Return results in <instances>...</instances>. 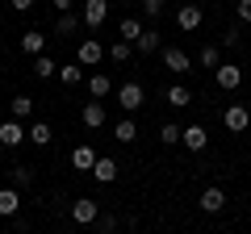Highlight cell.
Here are the masks:
<instances>
[{"label": "cell", "mask_w": 251, "mask_h": 234, "mask_svg": "<svg viewBox=\"0 0 251 234\" xmlns=\"http://www.w3.org/2000/svg\"><path fill=\"white\" fill-rule=\"evenodd\" d=\"M113 96H117V105H122L126 113H134V109H143L147 92H143V84H138V80H126L122 88H113Z\"/></svg>", "instance_id": "cell-1"}, {"label": "cell", "mask_w": 251, "mask_h": 234, "mask_svg": "<svg viewBox=\"0 0 251 234\" xmlns=\"http://www.w3.org/2000/svg\"><path fill=\"white\" fill-rule=\"evenodd\" d=\"M97 217H100V201H92V197L72 201V222L75 226H97Z\"/></svg>", "instance_id": "cell-2"}, {"label": "cell", "mask_w": 251, "mask_h": 234, "mask_svg": "<svg viewBox=\"0 0 251 234\" xmlns=\"http://www.w3.org/2000/svg\"><path fill=\"white\" fill-rule=\"evenodd\" d=\"M21 142H29V134H25V121H17V117H9V121H0V146H9V151H17Z\"/></svg>", "instance_id": "cell-3"}, {"label": "cell", "mask_w": 251, "mask_h": 234, "mask_svg": "<svg viewBox=\"0 0 251 234\" xmlns=\"http://www.w3.org/2000/svg\"><path fill=\"white\" fill-rule=\"evenodd\" d=\"M222 126L230 130V134H243V130L251 126V109L247 105H226L222 109Z\"/></svg>", "instance_id": "cell-4"}, {"label": "cell", "mask_w": 251, "mask_h": 234, "mask_svg": "<svg viewBox=\"0 0 251 234\" xmlns=\"http://www.w3.org/2000/svg\"><path fill=\"white\" fill-rule=\"evenodd\" d=\"M214 84H218L222 92H234V88L243 84V67H239V63H218V67H214Z\"/></svg>", "instance_id": "cell-5"}, {"label": "cell", "mask_w": 251, "mask_h": 234, "mask_svg": "<svg viewBox=\"0 0 251 234\" xmlns=\"http://www.w3.org/2000/svg\"><path fill=\"white\" fill-rule=\"evenodd\" d=\"M109 4H113V0H84L80 21H84L88 29H100V25H105V17H109Z\"/></svg>", "instance_id": "cell-6"}, {"label": "cell", "mask_w": 251, "mask_h": 234, "mask_svg": "<svg viewBox=\"0 0 251 234\" xmlns=\"http://www.w3.org/2000/svg\"><path fill=\"white\" fill-rule=\"evenodd\" d=\"M100 59H105V46H100L97 38H84V42L75 46V63L80 67H97Z\"/></svg>", "instance_id": "cell-7"}, {"label": "cell", "mask_w": 251, "mask_h": 234, "mask_svg": "<svg viewBox=\"0 0 251 234\" xmlns=\"http://www.w3.org/2000/svg\"><path fill=\"white\" fill-rule=\"evenodd\" d=\"M159 63L168 67V71H176V75L180 71H193V59H188L180 46H163V50H159Z\"/></svg>", "instance_id": "cell-8"}, {"label": "cell", "mask_w": 251, "mask_h": 234, "mask_svg": "<svg viewBox=\"0 0 251 234\" xmlns=\"http://www.w3.org/2000/svg\"><path fill=\"white\" fill-rule=\"evenodd\" d=\"M201 21H205V9H201V4H180V9H176V25L184 29V34L201 29Z\"/></svg>", "instance_id": "cell-9"}, {"label": "cell", "mask_w": 251, "mask_h": 234, "mask_svg": "<svg viewBox=\"0 0 251 234\" xmlns=\"http://www.w3.org/2000/svg\"><path fill=\"white\" fill-rule=\"evenodd\" d=\"M84 88H88V96H97V100L113 96V80H109L105 71H97V67H92V71L84 75Z\"/></svg>", "instance_id": "cell-10"}, {"label": "cell", "mask_w": 251, "mask_h": 234, "mask_svg": "<svg viewBox=\"0 0 251 234\" xmlns=\"http://www.w3.org/2000/svg\"><path fill=\"white\" fill-rule=\"evenodd\" d=\"M197 205H201V213H222V209H226V188H222V184H209V188L201 192Z\"/></svg>", "instance_id": "cell-11"}, {"label": "cell", "mask_w": 251, "mask_h": 234, "mask_svg": "<svg viewBox=\"0 0 251 234\" xmlns=\"http://www.w3.org/2000/svg\"><path fill=\"white\" fill-rule=\"evenodd\" d=\"M117 171H122V167H117V159H109V155H97V163H92L88 176H92L97 184H113V180H117Z\"/></svg>", "instance_id": "cell-12"}, {"label": "cell", "mask_w": 251, "mask_h": 234, "mask_svg": "<svg viewBox=\"0 0 251 234\" xmlns=\"http://www.w3.org/2000/svg\"><path fill=\"white\" fill-rule=\"evenodd\" d=\"M180 142L197 155V151H205V146H209V134H205V126H184V130H180Z\"/></svg>", "instance_id": "cell-13"}, {"label": "cell", "mask_w": 251, "mask_h": 234, "mask_svg": "<svg viewBox=\"0 0 251 234\" xmlns=\"http://www.w3.org/2000/svg\"><path fill=\"white\" fill-rule=\"evenodd\" d=\"M80 121H84V126H88V130H100V126H105V105H100V100L92 96L88 105L80 109Z\"/></svg>", "instance_id": "cell-14"}, {"label": "cell", "mask_w": 251, "mask_h": 234, "mask_svg": "<svg viewBox=\"0 0 251 234\" xmlns=\"http://www.w3.org/2000/svg\"><path fill=\"white\" fill-rule=\"evenodd\" d=\"M17 209H21V188H0V217H17Z\"/></svg>", "instance_id": "cell-15"}, {"label": "cell", "mask_w": 251, "mask_h": 234, "mask_svg": "<svg viewBox=\"0 0 251 234\" xmlns=\"http://www.w3.org/2000/svg\"><path fill=\"white\" fill-rule=\"evenodd\" d=\"M9 117H17V121H29V117H34V96L17 92V96L9 100Z\"/></svg>", "instance_id": "cell-16"}, {"label": "cell", "mask_w": 251, "mask_h": 234, "mask_svg": "<svg viewBox=\"0 0 251 234\" xmlns=\"http://www.w3.org/2000/svg\"><path fill=\"white\" fill-rule=\"evenodd\" d=\"M75 29H80V17H75L72 9H63L59 17H54V38H72Z\"/></svg>", "instance_id": "cell-17"}, {"label": "cell", "mask_w": 251, "mask_h": 234, "mask_svg": "<svg viewBox=\"0 0 251 234\" xmlns=\"http://www.w3.org/2000/svg\"><path fill=\"white\" fill-rule=\"evenodd\" d=\"M163 100H168L172 109H188V105H193V88H184V84H172V88L163 92Z\"/></svg>", "instance_id": "cell-18"}, {"label": "cell", "mask_w": 251, "mask_h": 234, "mask_svg": "<svg viewBox=\"0 0 251 234\" xmlns=\"http://www.w3.org/2000/svg\"><path fill=\"white\" fill-rule=\"evenodd\" d=\"M92 163H97V151H92L88 142H80V146L72 151V167H75V171H92Z\"/></svg>", "instance_id": "cell-19"}, {"label": "cell", "mask_w": 251, "mask_h": 234, "mask_svg": "<svg viewBox=\"0 0 251 234\" xmlns=\"http://www.w3.org/2000/svg\"><path fill=\"white\" fill-rule=\"evenodd\" d=\"M134 50L138 54H159V29H143L134 38Z\"/></svg>", "instance_id": "cell-20"}, {"label": "cell", "mask_w": 251, "mask_h": 234, "mask_svg": "<svg viewBox=\"0 0 251 234\" xmlns=\"http://www.w3.org/2000/svg\"><path fill=\"white\" fill-rule=\"evenodd\" d=\"M21 50L25 54H42L46 50V34L42 29H25V34H21Z\"/></svg>", "instance_id": "cell-21"}, {"label": "cell", "mask_w": 251, "mask_h": 234, "mask_svg": "<svg viewBox=\"0 0 251 234\" xmlns=\"http://www.w3.org/2000/svg\"><path fill=\"white\" fill-rule=\"evenodd\" d=\"M84 75H88V67H80V63H63V67H59V80L67 84V88L84 84Z\"/></svg>", "instance_id": "cell-22"}, {"label": "cell", "mask_w": 251, "mask_h": 234, "mask_svg": "<svg viewBox=\"0 0 251 234\" xmlns=\"http://www.w3.org/2000/svg\"><path fill=\"white\" fill-rule=\"evenodd\" d=\"M25 134H29V142H34V146H50V142H54V130L46 126V121H34Z\"/></svg>", "instance_id": "cell-23"}, {"label": "cell", "mask_w": 251, "mask_h": 234, "mask_svg": "<svg viewBox=\"0 0 251 234\" xmlns=\"http://www.w3.org/2000/svg\"><path fill=\"white\" fill-rule=\"evenodd\" d=\"M113 138H117V142H134V138H138V126H134V117H130V113L113 126Z\"/></svg>", "instance_id": "cell-24"}, {"label": "cell", "mask_w": 251, "mask_h": 234, "mask_svg": "<svg viewBox=\"0 0 251 234\" xmlns=\"http://www.w3.org/2000/svg\"><path fill=\"white\" fill-rule=\"evenodd\" d=\"M105 54L113 59V63H126V59L134 54V42H126V38H117V42H109V46H105Z\"/></svg>", "instance_id": "cell-25"}, {"label": "cell", "mask_w": 251, "mask_h": 234, "mask_svg": "<svg viewBox=\"0 0 251 234\" xmlns=\"http://www.w3.org/2000/svg\"><path fill=\"white\" fill-rule=\"evenodd\" d=\"M143 17H122V25H117V38H126V42H134L138 34H143Z\"/></svg>", "instance_id": "cell-26"}, {"label": "cell", "mask_w": 251, "mask_h": 234, "mask_svg": "<svg viewBox=\"0 0 251 234\" xmlns=\"http://www.w3.org/2000/svg\"><path fill=\"white\" fill-rule=\"evenodd\" d=\"M54 71H59V63H54L46 50H42V54H34V75H38V80H50Z\"/></svg>", "instance_id": "cell-27"}, {"label": "cell", "mask_w": 251, "mask_h": 234, "mask_svg": "<svg viewBox=\"0 0 251 234\" xmlns=\"http://www.w3.org/2000/svg\"><path fill=\"white\" fill-rule=\"evenodd\" d=\"M9 180H13V188H29V184H34V167H29V163H17V167L9 171Z\"/></svg>", "instance_id": "cell-28"}, {"label": "cell", "mask_w": 251, "mask_h": 234, "mask_svg": "<svg viewBox=\"0 0 251 234\" xmlns=\"http://www.w3.org/2000/svg\"><path fill=\"white\" fill-rule=\"evenodd\" d=\"M159 142L163 146H176L180 142V126H176V121H163V126H159Z\"/></svg>", "instance_id": "cell-29"}, {"label": "cell", "mask_w": 251, "mask_h": 234, "mask_svg": "<svg viewBox=\"0 0 251 234\" xmlns=\"http://www.w3.org/2000/svg\"><path fill=\"white\" fill-rule=\"evenodd\" d=\"M218 63H222V46H205V50H201V67H205V71H214Z\"/></svg>", "instance_id": "cell-30"}, {"label": "cell", "mask_w": 251, "mask_h": 234, "mask_svg": "<svg viewBox=\"0 0 251 234\" xmlns=\"http://www.w3.org/2000/svg\"><path fill=\"white\" fill-rule=\"evenodd\" d=\"M163 4H168V0H143V17H147V21H155V17L163 13Z\"/></svg>", "instance_id": "cell-31"}, {"label": "cell", "mask_w": 251, "mask_h": 234, "mask_svg": "<svg viewBox=\"0 0 251 234\" xmlns=\"http://www.w3.org/2000/svg\"><path fill=\"white\" fill-rule=\"evenodd\" d=\"M97 226H100V230H117V226H122V217H113V213H100V217H97Z\"/></svg>", "instance_id": "cell-32"}, {"label": "cell", "mask_w": 251, "mask_h": 234, "mask_svg": "<svg viewBox=\"0 0 251 234\" xmlns=\"http://www.w3.org/2000/svg\"><path fill=\"white\" fill-rule=\"evenodd\" d=\"M239 42H243V34H239V29H226V34H222V46H226V50H234Z\"/></svg>", "instance_id": "cell-33"}, {"label": "cell", "mask_w": 251, "mask_h": 234, "mask_svg": "<svg viewBox=\"0 0 251 234\" xmlns=\"http://www.w3.org/2000/svg\"><path fill=\"white\" fill-rule=\"evenodd\" d=\"M234 13H239V21H251V0H239V4H234Z\"/></svg>", "instance_id": "cell-34"}, {"label": "cell", "mask_w": 251, "mask_h": 234, "mask_svg": "<svg viewBox=\"0 0 251 234\" xmlns=\"http://www.w3.org/2000/svg\"><path fill=\"white\" fill-rule=\"evenodd\" d=\"M9 9H17V13H29V9H34V0H9Z\"/></svg>", "instance_id": "cell-35"}, {"label": "cell", "mask_w": 251, "mask_h": 234, "mask_svg": "<svg viewBox=\"0 0 251 234\" xmlns=\"http://www.w3.org/2000/svg\"><path fill=\"white\" fill-rule=\"evenodd\" d=\"M50 4H54V9H59V13H63V9H72L75 0H50Z\"/></svg>", "instance_id": "cell-36"}, {"label": "cell", "mask_w": 251, "mask_h": 234, "mask_svg": "<svg viewBox=\"0 0 251 234\" xmlns=\"http://www.w3.org/2000/svg\"><path fill=\"white\" fill-rule=\"evenodd\" d=\"M117 4H130V0H117Z\"/></svg>", "instance_id": "cell-37"}]
</instances>
